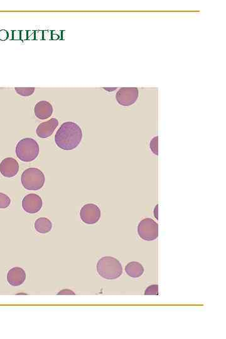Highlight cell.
Returning <instances> with one entry per match:
<instances>
[{
    "label": "cell",
    "instance_id": "cell-1",
    "mask_svg": "<svg viewBox=\"0 0 226 339\" xmlns=\"http://www.w3.org/2000/svg\"><path fill=\"white\" fill-rule=\"evenodd\" d=\"M83 131L77 123H64L55 135L58 147L64 150H72L79 146L83 139Z\"/></svg>",
    "mask_w": 226,
    "mask_h": 339
},
{
    "label": "cell",
    "instance_id": "cell-2",
    "mask_svg": "<svg viewBox=\"0 0 226 339\" xmlns=\"http://www.w3.org/2000/svg\"><path fill=\"white\" fill-rule=\"evenodd\" d=\"M97 272L104 279L115 280L122 275V263L114 257H103L97 264Z\"/></svg>",
    "mask_w": 226,
    "mask_h": 339
},
{
    "label": "cell",
    "instance_id": "cell-3",
    "mask_svg": "<svg viewBox=\"0 0 226 339\" xmlns=\"http://www.w3.org/2000/svg\"><path fill=\"white\" fill-rule=\"evenodd\" d=\"M39 145L33 138H23L17 144V156L24 162L35 161L39 155Z\"/></svg>",
    "mask_w": 226,
    "mask_h": 339
},
{
    "label": "cell",
    "instance_id": "cell-4",
    "mask_svg": "<svg viewBox=\"0 0 226 339\" xmlns=\"http://www.w3.org/2000/svg\"><path fill=\"white\" fill-rule=\"evenodd\" d=\"M44 173L36 168H29L21 175V182L23 187L29 191H38L45 184Z\"/></svg>",
    "mask_w": 226,
    "mask_h": 339
},
{
    "label": "cell",
    "instance_id": "cell-5",
    "mask_svg": "<svg viewBox=\"0 0 226 339\" xmlns=\"http://www.w3.org/2000/svg\"><path fill=\"white\" fill-rule=\"evenodd\" d=\"M138 233L143 240H156L158 236V224L151 218H145L139 222L138 226Z\"/></svg>",
    "mask_w": 226,
    "mask_h": 339
},
{
    "label": "cell",
    "instance_id": "cell-6",
    "mask_svg": "<svg viewBox=\"0 0 226 339\" xmlns=\"http://www.w3.org/2000/svg\"><path fill=\"white\" fill-rule=\"evenodd\" d=\"M139 97V90L137 88H122L116 95L119 105L124 107H130L137 102Z\"/></svg>",
    "mask_w": 226,
    "mask_h": 339
},
{
    "label": "cell",
    "instance_id": "cell-7",
    "mask_svg": "<svg viewBox=\"0 0 226 339\" xmlns=\"http://www.w3.org/2000/svg\"><path fill=\"white\" fill-rule=\"evenodd\" d=\"M101 210L96 204H87L82 207L80 217L82 221L86 224L92 225L100 221Z\"/></svg>",
    "mask_w": 226,
    "mask_h": 339
},
{
    "label": "cell",
    "instance_id": "cell-8",
    "mask_svg": "<svg viewBox=\"0 0 226 339\" xmlns=\"http://www.w3.org/2000/svg\"><path fill=\"white\" fill-rule=\"evenodd\" d=\"M42 198L35 194H30L26 196L22 200V207L26 213L35 214L42 209Z\"/></svg>",
    "mask_w": 226,
    "mask_h": 339
},
{
    "label": "cell",
    "instance_id": "cell-9",
    "mask_svg": "<svg viewBox=\"0 0 226 339\" xmlns=\"http://www.w3.org/2000/svg\"><path fill=\"white\" fill-rule=\"evenodd\" d=\"M18 171L19 164L14 158H6L0 163V173L6 178L15 177Z\"/></svg>",
    "mask_w": 226,
    "mask_h": 339
},
{
    "label": "cell",
    "instance_id": "cell-10",
    "mask_svg": "<svg viewBox=\"0 0 226 339\" xmlns=\"http://www.w3.org/2000/svg\"><path fill=\"white\" fill-rule=\"evenodd\" d=\"M58 126L59 121L56 118H52L47 122L42 123L38 125L36 130V135L41 138L50 137Z\"/></svg>",
    "mask_w": 226,
    "mask_h": 339
},
{
    "label": "cell",
    "instance_id": "cell-11",
    "mask_svg": "<svg viewBox=\"0 0 226 339\" xmlns=\"http://www.w3.org/2000/svg\"><path fill=\"white\" fill-rule=\"evenodd\" d=\"M53 108L51 103L46 101H41L34 107V114L39 120H47L52 115Z\"/></svg>",
    "mask_w": 226,
    "mask_h": 339
},
{
    "label": "cell",
    "instance_id": "cell-12",
    "mask_svg": "<svg viewBox=\"0 0 226 339\" xmlns=\"http://www.w3.org/2000/svg\"><path fill=\"white\" fill-rule=\"evenodd\" d=\"M26 278L25 271L20 267L13 268L7 274L8 284L13 286H20L25 282Z\"/></svg>",
    "mask_w": 226,
    "mask_h": 339
},
{
    "label": "cell",
    "instance_id": "cell-13",
    "mask_svg": "<svg viewBox=\"0 0 226 339\" xmlns=\"http://www.w3.org/2000/svg\"><path fill=\"white\" fill-rule=\"evenodd\" d=\"M125 271L127 275L132 278H139L143 275L145 269L143 265L139 262L132 261L129 263L125 267Z\"/></svg>",
    "mask_w": 226,
    "mask_h": 339
},
{
    "label": "cell",
    "instance_id": "cell-14",
    "mask_svg": "<svg viewBox=\"0 0 226 339\" xmlns=\"http://www.w3.org/2000/svg\"><path fill=\"white\" fill-rule=\"evenodd\" d=\"M34 228L40 234H46L50 232L52 229V223L46 217L38 218L34 224Z\"/></svg>",
    "mask_w": 226,
    "mask_h": 339
},
{
    "label": "cell",
    "instance_id": "cell-15",
    "mask_svg": "<svg viewBox=\"0 0 226 339\" xmlns=\"http://www.w3.org/2000/svg\"><path fill=\"white\" fill-rule=\"evenodd\" d=\"M15 91L17 93L23 97H29L32 96L35 92L34 88H15Z\"/></svg>",
    "mask_w": 226,
    "mask_h": 339
},
{
    "label": "cell",
    "instance_id": "cell-16",
    "mask_svg": "<svg viewBox=\"0 0 226 339\" xmlns=\"http://www.w3.org/2000/svg\"><path fill=\"white\" fill-rule=\"evenodd\" d=\"M11 204V199L7 195L0 192V209H5L9 207Z\"/></svg>",
    "mask_w": 226,
    "mask_h": 339
},
{
    "label": "cell",
    "instance_id": "cell-17",
    "mask_svg": "<svg viewBox=\"0 0 226 339\" xmlns=\"http://www.w3.org/2000/svg\"><path fill=\"white\" fill-rule=\"evenodd\" d=\"M150 148L152 152L155 155H158V137H156L153 138L150 143Z\"/></svg>",
    "mask_w": 226,
    "mask_h": 339
},
{
    "label": "cell",
    "instance_id": "cell-18",
    "mask_svg": "<svg viewBox=\"0 0 226 339\" xmlns=\"http://www.w3.org/2000/svg\"><path fill=\"white\" fill-rule=\"evenodd\" d=\"M158 286L157 285H153L148 286L145 291V295H158Z\"/></svg>",
    "mask_w": 226,
    "mask_h": 339
},
{
    "label": "cell",
    "instance_id": "cell-19",
    "mask_svg": "<svg viewBox=\"0 0 226 339\" xmlns=\"http://www.w3.org/2000/svg\"><path fill=\"white\" fill-rule=\"evenodd\" d=\"M9 38V34L5 30H0V40L5 41Z\"/></svg>",
    "mask_w": 226,
    "mask_h": 339
},
{
    "label": "cell",
    "instance_id": "cell-20",
    "mask_svg": "<svg viewBox=\"0 0 226 339\" xmlns=\"http://www.w3.org/2000/svg\"><path fill=\"white\" fill-rule=\"evenodd\" d=\"M13 40H20L21 39V32L20 31H13Z\"/></svg>",
    "mask_w": 226,
    "mask_h": 339
}]
</instances>
